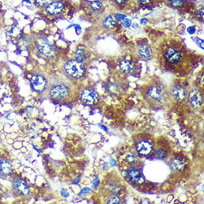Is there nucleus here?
<instances>
[{
    "mask_svg": "<svg viewBox=\"0 0 204 204\" xmlns=\"http://www.w3.org/2000/svg\"><path fill=\"white\" fill-rule=\"evenodd\" d=\"M189 102L191 105L194 108H199L201 107L203 104V97H202L201 93L197 89H193L190 91L189 96Z\"/></svg>",
    "mask_w": 204,
    "mask_h": 204,
    "instance_id": "nucleus-11",
    "label": "nucleus"
},
{
    "mask_svg": "<svg viewBox=\"0 0 204 204\" xmlns=\"http://www.w3.org/2000/svg\"><path fill=\"white\" fill-rule=\"evenodd\" d=\"M125 176L128 177L131 182L135 184H143L145 181L141 172L134 167L128 168L125 171Z\"/></svg>",
    "mask_w": 204,
    "mask_h": 204,
    "instance_id": "nucleus-6",
    "label": "nucleus"
},
{
    "mask_svg": "<svg viewBox=\"0 0 204 204\" xmlns=\"http://www.w3.org/2000/svg\"><path fill=\"white\" fill-rule=\"evenodd\" d=\"M103 25L106 28H114L116 27V25H117V18L116 17V16H113V15L108 16L104 20Z\"/></svg>",
    "mask_w": 204,
    "mask_h": 204,
    "instance_id": "nucleus-14",
    "label": "nucleus"
},
{
    "mask_svg": "<svg viewBox=\"0 0 204 204\" xmlns=\"http://www.w3.org/2000/svg\"><path fill=\"white\" fill-rule=\"evenodd\" d=\"M1 7H2V3L0 2V8H1Z\"/></svg>",
    "mask_w": 204,
    "mask_h": 204,
    "instance_id": "nucleus-34",
    "label": "nucleus"
},
{
    "mask_svg": "<svg viewBox=\"0 0 204 204\" xmlns=\"http://www.w3.org/2000/svg\"><path fill=\"white\" fill-rule=\"evenodd\" d=\"M139 54L142 57L147 59L152 55V51H151L150 47L146 46V45H144L139 48Z\"/></svg>",
    "mask_w": 204,
    "mask_h": 204,
    "instance_id": "nucleus-15",
    "label": "nucleus"
},
{
    "mask_svg": "<svg viewBox=\"0 0 204 204\" xmlns=\"http://www.w3.org/2000/svg\"><path fill=\"white\" fill-rule=\"evenodd\" d=\"M171 166L173 169L175 170V171H181L185 167V162L183 161L182 159L176 158L172 162Z\"/></svg>",
    "mask_w": 204,
    "mask_h": 204,
    "instance_id": "nucleus-17",
    "label": "nucleus"
},
{
    "mask_svg": "<svg viewBox=\"0 0 204 204\" xmlns=\"http://www.w3.org/2000/svg\"><path fill=\"white\" fill-rule=\"evenodd\" d=\"M117 17H119V18H118V19H119V20H123V19H125V16H124V15L117 14Z\"/></svg>",
    "mask_w": 204,
    "mask_h": 204,
    "instance_id": "nucleus-30",
    "label": "nucleus"
},
{
    "mask_svg": "<svg viewBox=\"0 0 204 204\" xmlns=\"http://www.w3.org/2000/svg\"><path fill=\"white\" fill-rule=\"evenodd\" d=\"M115 1L119 5H125L128 2V0H115Z\"/></svg>",
    "mask_w": 204,
    "mask_h": 204,
    "instance_id": "nucleus-26",
    "label": "nucleus"
},
{
    "mask_svg": "<svg viewBox=\"0 0 204 204\" xmlns=\"http://www.w3.org/2000/svg\"><path fill=\"white\" fill-rule=\"evenodd\" d=\"M136 149L138 153L142 155H148L151 152L153 145L150 140L145 138H141L136 143Z\"/></svg>",
    "mask_w": 204,
    "mask_h": 204,
    "instance_id": "nucleus-5",
    "label": "nucleus"
},
{
    "mask_svg": "<svg viewBox=\"0 0 204 204\" xmlns=\"http://www.w3.org/2000/svg\"><path fill=\"white\" fill-rule=\"evenodd\" d=\"M148 95L151 100L157 102H163L165 98V89L160 85H154L149 89Z\"/></svg>",
    "mask_w": 204,
    "mask_h": 204,
    "instance_id": "nucleus-4",
    "label": "nucleus"
},
{
    "mask_svg": "<svg viewBox=\"0 0 204 204\" xmlns=\"http://www.w3.org/2000/svg\"><path fill=\"white\" fill-rule=\"evenodd\" d=\"M125 160H126L127 162L132 165L137 164L138 162L137 158V157L134 154H132V153L127 154L126 157H125Z\"/></svg>",
    "mask_w": 204,
    "mask_h": 204,
    "instance_id": "nucleus-20",
    "label": "nucleus"
},
{
    "mask_svg": "<svg viewBox=\"0 0 204 204\" xmlns=\"http://www.w3.org/2000/svg\"><path fill=\"white\" fill-rule=\"evenodd\" d=\"M68 94V89L64 85H57L50 90V95L55 99H63Z\"/></svg>",
    "mask_w": 204,
    "mask_h": 204,
    "instance_id": "nucleus-9",
    "label": "nucleus"
},
{
    "mask_svg": "<svg viewBox=\"0 0 204 204\" xmlns=\"http://www.w3.org/2000/svg\"><path fill=\"white\" fill-rule=\"evenodd\" d=\"M171 96L176 101H180L182 102L186 100V91H185L184 89L181 86L177 85L175 86L171 89Z\"/></svg>",
    "mask_w": 204,
    "mask_h": 204,
    "instance_id": "nucleus-13",
    "label": "nucleus"
},
{
    "mask_svg": "<svg viewBox=\"0 0 204 204\" xmlns=\"http://www.w3.org/2000/svg\"><path fill=\"white\" fill-rule=\"evenodd\" d=\"M158 60L164 69L176 74H188L193 68L194 55L180 41L167 40L160 45Z\"/></svg>",
    "mask_w": 204,
    "mask_h": 204,
    "instance_id": "nucleus-1",
    "label": "nucleus"
},
{
    "mask_svg": "<svg viewBox=\"0 0 204 204\" xmlns=\"http://www.w3.org/2000/svg\"><path fill=\"white\" fill-rule=\"evenodd\" d=\"M91 7L93 10H99L102 7V4L100 2H92L91 3Z\"/></svg>",
    "mask_w": 204,
    "mask_h": 204,
    "instance_id": "nucleus-23",
    "label": "nucleus"
},
{
    "mask_svg": "<svg viewBox=\"0 0 204 204\" xmlns=\"http://www.w3.org/2000/svg\"><path fill=\"white\" fill-rule=\"evenodd\" d=\"M31 85L35 91L42 92L47 87V81L42 76L36 75L31 78Z\"/></svg>",
    "mask_w": 204,
    "mask_h": 204,
    "instance_id": "nucleus-8",
    "label": "nucleus"
},
{
    "mask_svg": "<svg viewBox=\"0 0 204 204\" xmlns=\"http://www.w3.org/2000/svg\"><path fill=\"white\" fill-rule=\"evenodd\" d=\"M1 161L2 160H0V172H1Z\"/></svg>",
    "mask_w": 204,
    "mask_h": 204,
    "instance_id": "nucleus-32",
    "label": "nucleus"
},
{
    "mask_svg": "<svg viewBox=\"0 0 204 204\" xmlns=\"http://www.w3.org/2000/svg\"><path fill=\"white\" fill-rule=\"evenodd\" d=\"M12 171V166L7 160L1 161V172L4 175H9Z\"/></svg>",
    "mask_w": 204,
    "mask_h": 204,
    "instance_id": "nucleus-18",
    "label": "nucleus"
},
{
    "mask_svg": "<svg viewBox=\"0 0 204 204\" xmlns=\"http://www.w3.org/2000/svg\"><path fill=\"white\" fill-rule=\"evenodd\" d=\"M194 28H189V33H193L194 32Z\"/></svg>",
    "mask_w": 204,
    "mask_h": 204,
    "instance_id": "nucleus-29",
    "label": "nucleus"
},
{
    "mask_svg": "<svg viewBox=\"0 0 204 204\" xmlns=\"http://www.w3.org/2000/svg\"><path fill=\"white\" fill-rule=\"evenodd\" d=\"M156 154H157V156H158V158H164L166 156V151H164L163 150H162V149H157V150H156Z\"/></svg>",
    "mask_w": 204,
    "mask_h": 204,
    "instance_id": "nucleus-24",
    "label": "nucleus"
},
{
    "mask_svg": "<svg viewBox=\"0 0 204 204\" xmlns=\"http://www.w3.org/2000/svg\"><path fill=\"white\" fill-rule=\"evenodd\" d=\"M81 99L85 103L93 105L98 101L99 95L92 89H85L81 94Z\"/></svg>",
    "mask_w": 204,
    "mask_h": 204,
    "instance_id": "nucleus-7",
    "label": "nucleus"
},
{
    "mask_svg": "<svg viewBox=\"0 0 204 204\" xmlns=\"http://www.w3.org/2000/svg\"><path fill=\"white\" fill-rule=\"evenodd\" d=\"M123 24H124V26L125 28H128L129 26L131 25V20L125 19V21L123 22Z\"/></svg>",
    "mask_w": 204,
    "mask_h": 204,
    "instance_id": "nucleus-25",
    "label": "nucleus"
},
{
    "mask_svg": "<svg viewBox=\"0 0 204 204\" xmlns=\"http://www.w3.org/2000/svg\"><path fill=\"white\" fill-rule=\"evenodd\" d=\"M63 7L64 5L61 2H53L48 4V6L46 7V11L49 14L57 15L60 14L63 11Z\"/></svg>",
    "mask_w": 204,
    "mask_h": 204,
    "instance_id": "nucleus-12",
    "label": "nucleus"
},
{
    "mask_svg": "<svg viewBox=\"0 0 204 204\" xmlns=\"http://www.w3.org/2000/svg\"><path fill=\"white\" fill-rule=\"evenodd\" d=\"M23 1H25V2H29V1H28V0H23Z\"/></svg>",
    "mask_w": 204,
    "mask_h": 204,
    "instance_id": "nucleus-33",
    "label": "nucleus"
},
{
    "mask_svg": "<svg viewBox=\"0 0 204 204\" xmlns=\"http://www.w3.org/2000/svg\"><path fill=\"white\" fill-rule=\"evenodd\" d=\"M140 22H141V24H145L147 22V20H144V19H143V20H141V21H140Z\"/></svg>",
    "mask_w": 204,
    "mask_h": 204,
    "instance_id": "nucleus-31",
    "label": "nucleus"
},
{
    "mask_svg": "<svg viewBox=\"0 0 204 204\" xmlns=\"http://www.w3.org/2000/svg\"><path fill=\"white\" fill-rule=\"evenodd\" d=\"M198 40L197 43L200 45V47H201V48H203V41L201 40Z\"/></svg>",
    "mask_w": 204,
    "mask_h": 204,
    "instance_id": "nucleus-28",
    "label": "nucleus"
},
{
    "mask_svg": "<svg viewBox=\"0 0 204 204\" xmlns=\"http://www.w3.org/2000/svg\"><path fill=\"white\" fill-rule=\"evenodd\" d=\"M170 4L172 7H181L184 5V2L183 0H170Z\"/></svg>",
    "mask_w": 204,
    "mask_h": 204,
    "instance_id": "nucleus-21",
    "label": "nucleus"
},
{
    "mask_svg": "<svg viewBox=\"0 0 204 204\" xmlns=\"http://www.w3.org/2000/svg\"><path fill=\"white\" fill-rule=\"evenodd\" d=\"M120 68L125 73H131L134 70V65L128 60H123L120 63Z\"/></svg>",
    "mask_w": 204,
    "mask_h": 204,
    "instance_id": "nucleus-16",
    "label": "nucleus"
},
{
    "mask_svg": "<svg viewBox=\"0 0 204 204\" xmlns=\"http://www.w3.org/2000/svg\"><path fill=\"white\" fill-rule=\"evenodd\" d=\"M36 46L37 49L42 55L47 57H54L56 54V49L53 46L48 42V41L45 38H40L37 40Z\"/></svg>",
    "mask_w": 204,
    "mask_h": 204,
    "instance_id": "nucleus-3",
    "label": "nucleus"
},
{
    "mask_svg": "<svg viewBox=\"0 0 204 204\" xmlns=\"http://www.w3.org/2000/svg\"><path fill=\"white\" fill-rule=\"evenodd\" d=\"M13 188L16 193L25 195L29 192V188L25 180L21 178H16L13 183Z\"/></svg>",
    "mask_w": 204,
    "mask_h": 204,
    "instance_id": "nucleus-10",
    "label": "nucleus"
},
{
    "mask_svg": "<svg viewBox=\"0 0 204 204\" xmlns=\"http://www.w3.org/2000/svg\"><path fill=\"white\" fill-rule=\"evenodd\" d=\"M65 70L71 76L80 78L85 72V67L82 63L76 60H71L65 65Z\"/></svg>",
    "mask_w": 204,
    "mask_h": 204,
    "instance_id": "nucleus-2",
    "label": "nucleus"
},
{
    "mask_svg": "<svg viewBox=\"0 0 204 204\" xmlns=\"http://www.w3.org/2000/svg\"><path fill=\"white\" fill-rule=\"evenodd\" d=\"M139 2H140L143 5H146V4H149L151 2V0H138Z\"/></svg>",
    "mask_w": 204,
    "mask_h": 204,
    "instance_id": "nucleus-27",
    "label": "nucleus"
},
{
    "mask_svg": "<svg viewBox=\"0 0 204 204\" xmlns=\"http://www.w3.org/2000/svg\"><path fill=\"white\" fill-rule=\"evenodd\" d=\"M87 59L86 57L85 51L83 49H78L75 53V60L80 62V63H83Z\"/></svg>",
    "mask_w": 204,
    "mask_h": 204,
    "instance_id": "nucleus-19",
    "label": "nucleus"
},
{
    "mask_svg": "<svg viewBox=\"0 0 204 204\" xmlns=\"http://www.w3.org/2000/svg\"><path fill=\"white\" fill-rule=\"evenodd\" d=\"M51 0H35V2L39 6H44V5H48Z\"/></svg>",
    "mask_w": 204,
    "mask_h": 204,
    "instance_id": "nucleus-22",
    "label": "nucleus"
}]
</instances>
